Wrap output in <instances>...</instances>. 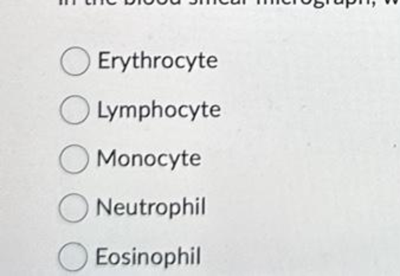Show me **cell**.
Segmentation results:
<instances>
[{
    "instance_id": "obj_28",
    "label": "cell",
    "mask_w": 400,
    "mask_h": 276,
    "mask_svg": "<svg viewBox=\"0 0 400 276\" xmlns=\"http://www.w3.org/2000/svg\"><path fill=\"white\" fill-rule=\"evenodd\" d=\"M130 261L128 254H123V265H130Z\"/></svg>"
},
{
    "instance_id": "obj_25",
    "label": "cell",
    "mask_w": 400,
    "mask_h": 276,
    "mask_svg": "<svg viewBox=\"0 0 400 276\" xmlns=\"http://www.w3.org/2000/svg\"><path fill=\"white\" fill-rule=\"evenodd\" d=\"M200 162V155L199 154H193L192 157H191V162H192L193 165H198Z\"/></svg>"
},
{
    "instance_id": "obj_13",
    "label": "cell",
    "mask_w": 400,
    "mask_h": 276,
    "mask_svg": "<svg viewBox=\"0 0 400 276\" xmlns=\"http://www.w3.org/2000/svg\"><path fill=\"white\" fill-rule=\"evenodd\" d=\"M155 162H157V158L154 157L153 154H148L145 157V164L147 166L155 165Z\"/></svg>"
},
{
    "instance_id": "obj_22",
    "label": "cell",
    "mask_w": 400,
    "mask_h": 276,
    "mask_svg": "<svg viewBox=\"0 0 400 276\" xmlns=\"http://www.w3.org/2000/svg\"><path fill=\"white\" fill-rule=\"evenodd\" d=\"M107 109H108V112H109L110 114L109 121L110 123H111V121L114 120L115 114H116V113H118V109H120V107L116 106L115 107L114 109L111 111V108H110L109 106H107Z\"/></svg>"
},
{
    "instance_id": "obj_9",
    "label": "cell",
    "mask_w": 400,
    "mask_h": 276,
    "mask_svg": "<svg viewBox=\"0 0 400 276\" xmlns=\"http://www.w3.org/2000/svg\"><path fill=\"white\" fill-rule=\"evenodd\" d=\"M169 160H171V154H161L157 162L161 166L169 165Z\"/></svg>"
},
{
    "instance_id": "obj_15",
    "label": "cell",
    "mask_w": 400,
    "mask_h": 276,
    "mask_svg": "<svg viewBox=\"0 0 400 276\" xmlns=\"http://www.w3.org/2000/svg\"><path fill=\"white\" fill-rule=\"evenodd\" d=\"M130 162V157H128V155H126V154H122L121 157L118 158V164H120V166H128Z\"/></svg>"
},
{
    "instance_id": "obj_21",
    "label": "cell",
    "mask_w": 400,
    "mask_h": 276,
    "mask_svg": "<svg viewBox=\"0 0 400 276\" xmlns=\"http://www.w3.org/2000/svg\"><path fill=\"white\" fill-rule=\"evenodd\" d=\"M108 260H109V263H111V265H118V262H120V256H118V254L113 253L110 255Z\"/></svg>"
},
{
    "instance_id": "obj_23",
    "label": "cell",
    "mask_w": 400,
    "mask_h": 276,
    "mask_svg": "<svg viewBox=\"0 0 400 276\" xmlns=\"http://www.w3.org/2000/svg\"><path fill=\"white\" fill-rule=\"evenodd\" d=\"M107 263V256H102L101 255V249L98 250V265H106Z\"/></svg>"
},
{
    "instance_id": "obj_1",
    "label": "cell",
    "mask_w": 400,
    "mask_h": 276,
    "mask_svg": "<svg viewBox=\"0 0 400 276\" xmlns=\"http://www.w3.org/2000/svg\"><path fill=\"white\" fill-rule=\"evenodd\" d=\"M154 206H155V203H149V204H147V203H145V201L142 199L141 203H140V213H141V215H144V216H145V215H151V213H152V208H153Z\"/></svg>"
},
{
    "instance_id": "obj_32",
    "label": "cell",
    "mask_w": 400,
    "mask_h": 276,
    "mask_svg": "<svg viewBox=\"0 0 400 276\" xmlns=\"http://www.w3.org/2000/svg\"><path fill=\"white\" fill-rule=\"evenodd\" d=\"M203 107H204V116L206 118L208 115V107L206 105H203Z\"/></svg>"
},
{
    "instance_id": "obj_5",
    "label": "cell",
    "mask_w": 400,
    "mask_h": 276,
    "mask_svg": "<svg viewBox=\"0 0 400 276\" xmlns=\"http://www.w3.org/2000/svg\"><path fill=\"white\" fill-rule=\"evenodd\" d=\"M169 209H171L169 210V211H171V213H169V218L172 220L174 215H178V213H180V204H179V203H172L171 206H169Z\"/></svg>"
},
{
    "instance_id": "obj_31",
    "label": "cell",
    "mask_w": 400,
    "mask_h": 276,
    "mask_svg": "<svg viewBox=\"0 0 400 276\" xmlns=\"http://www.w3.org/2000/svg\"><path fill=\"white\" fill-rule=\"evenodd\" d=\"M197 263L199 265L200 263V248L197 249Z\"/></svg>"
},
{
    "instance_id": "obj_17",
    "label": "cell",
    "mask_w": 400,
    "mask_h": 276,
    "mask_svg": "<svg viewBox=\"0 0 400 276\" xmlns=\"http://www.w3.org/2000/svg\"><path fill=\"white\" fill-rule=\"evenodd\" d=\"M194 213V210H193V206L191 203H187L186 201V198L184 199V213Z\"/></svg>"
},
{
    "instance_id": "obj_16",
    "label": "cell",
    "mask_w": 400,
    "mask_h": 276,
    "mask_svg": "<svg viewBox=\"0 0 400 276\" xmlns=\"http://www.w3.org/2000/svg\"><path fill=\"white\" fill-rule=\"evenodd\" d=\"M126 208L127 206H125V204H122V203H118V204H116V206H115V213H118V215H120V216H121V215H123V213H125V211H126Z\"/></svg>"
},
{
    "instance_id": "obj_3",
    "label": "cell",
    "mask_w": 400,
    "mask_h": 276,
    "mask_svg": "<svg viewBox=\"0 0 400 276\" xmlns=\"http://www.w3.org/2000/svg\"><path fill=\"white\" fill-rule=\"evenodd\" d=\"M115 153H116V150H114L113 151V152H111V155H110L109 158H106V157L103 155L102 151L98 150V166H101V164H102V160H105V162H106V164H108V162H110V159L114 157Z\"/></svg>"
},
{
    "instance_id": "obj_18",
    "label": "cell",
    "mask_w": 400,
    "mask_h": 276,
    "mask_svg": "<svg viewBox=\"0 0 400 276\" xmlns=\"http://www.w3.org/2000/svg\"><path fill=\"white\" fill-rule=\"evenodd\" d=\"M157 213H159V215H165V213H167V206H166L165 203L157 204Z\"/></svg>"
},
{
    "instance_id": "obj_26",
    "label": "cell",
    "mask_w": 400,
    "mask_h": 276,
    "mask_svg": "<svg viewBox=\"0 0 400 276\" xmlns=\"http://www.w3.org/2000/svg\"><path fill=\"white\" fill-rule=\"evenodd\" d=\"M137 107L130 106V118H137Z\"/></svg>"
},
{
    "instance_id": "obj_11",
    "label": "cell",
    "mask_w": 400,
    "mask_h": 276,
    "mask_svg": "<svg viewBox=\"0 0 400 276\" xmlns=\"http://www.w3.org/2000/svg\"><path fill=\"white\" fill-rule=\"evenodd\" d=\"M165 114L169 116V118H174V115L177 114V108L169 105V106L166 107Z\"/></svg>"
},
{
    "instance_id": "obj_10",
    "label": "cell",
    "mask_w": 400,
    "mask_h": 276,
    "mask_svg": "<svg viewBox=\"0 0 400 276\" xmlns=\"http://www.w3.org/2000/svg\"><path fill=\"white\" fill-rule=\"evenodd\" d=\"M137 203H128L127 204V213L130 215V216H133V215H137Z\"/></svg>"
},
{
    "instance_id": "obj_14",
    "label": "cell",
    "mask_w": 400,
    "mask_h": 276,
    "mask_svg": "<svg viewBox=\"0 0 400 276\" xmlns=\"http://www.w3.org/2000/svg\"><path fill=\"white\" fill-rule=\"evenodd\" d=\"M120 116L121 118H130V107H120Z\"/></svg>"
},
{
    "instance_id": "obj_34",
    "label": "cell",
    "mask_w": 400,
    "mask_h": 276,
    "mask_svg": "<svg viewBox=\"0 0 400 276\" xmlns=\"http://www.w3.org/2000/svg\"><path fill=\"white\" fill-rule=\"evenodd\" d=\"M133 265H137V253L133 252Z\"/></svg>"
},
{
    "instance_id": "obj_19",
    "label": "cell",
    "mask_w": 400,
    "mask_h": 276,
    "mask_svg": "<svg viewBox=\"0 0 400 276\" xmlns=\"http://www.w3.org/2000/svg\"><path fill=\"white\" fill-rule=\"evenodd\" d=\"M152 262H153V265H160L161 262H162V255L160 253L153 254Z\"/></svg>"
},
{
    "instance_id": "obj_6",
    "label": "cell",
    "mask_w": 400,
    "mask_h": 276,
    "mask_svg": "<svg viewBox=\"0 0 400 276\" xmlns=\"http://www.w3.org/2000/svg\"><path fill=\"white\" fill-rule=\"evenodd\" d=\"M144 162H145V159L142 158L141 154H134L133 158H132L133 166H142Z\"/></svg>"
},
{
    "instance_id": "obj_33",
    "label": "cell",
    "mask_w": 400,
    "mask_h": 276,
    "mask_svg": "<svg viewBox=\"0 0 400 276\" xmlns=\"http://www.w3.org/2000/svg\"><path fill=\"white\" fill-rule=\"evenodd\" d=\"M201 213H205V198H203V203H201Z\"/></svg>"
},
{
    "instance_id": "obj_27",
    "label": "cell",
    "mask_w": 400,
    "mask_h": 276,
    "mask_svg": "<svg viewBox=\"0 0 400 276\" xmlns=\"http://www.w3.org/2000/svg\"><path fill=\"white\" fill-rule=\"evenodd\" d=\"M220 106H213L211 108V114L213 116H217V115L220 114Z\"/></svg>"
},
{
    "instance_id": "obj_8",
    "label": "cell",
    "mask_w": 400,
    "mask_h": 276,
    "mask_svg": "<svg viewBox=\"0 0 400 276\" xmlns=\"http://www.w3.org/2000/svg\"><path fill=\"white\" fill-rule=\"evenodd\" d=\"M105 209L106 210L107 213H108V215H111V208H110V206H108V208H107L106 206H105V204H103V201H101V199H100V198H98V216H100V215H101V209Z\"/></svg>"
},
{
    "instance_id": "obj_12",
    "label": "cell",
    "mask_w": 400,
    "mask_h": 276,
    "mask_svg": "<svg viewBox=\"0 0 400 276\" xmlns=\"http://www.w3.org/2000/svg\"><path fill=\"white\" fill-rule=\"evenodd\" d=\"M145 262V265H148V255L147 253H141L137 257V265H142Z\"/></svg>"
},
{
    "instance_id": "obj_20",
    "label": "cell",
    "mask_w": 400,
    "mask_h": 276,
    "mask_svg": "<svg viewBox=\"0 0 400 276\" xmlns=\"http://www.w3.org/2000/svg\"><path fill=\"white\" fill-rule=\"evenodd\" d=\"M190 111H191L190 107L181 106L180 108H179V114H180L181 118H186V116L189 115Z\"/></svg>"
},
{
    "instance_id": "obj_24",
    "label": "cell",
    "mask_w": 400,
    "mask_h": 276,
    "mask_svg": "<svg viewBox=\"0 0 400 276\" xmlns=\"http://www.w3.org/2000/svg\"><path fill=\"white\" fill-rule=\"evenodd\" d=\"M98 118H108V115L105 114L103 113V102L102 101H100L98 102Z\"/></svg>"
},
{
    "instance_id": "obj_29",
    "label": "cell",
    "mask_w": 400,
    "mask_h": 276,
    "mask_svg": "<svg viewBox=\"0 0 400 276\" xmlns=\"http://www.w3.org/2000/svg\"><path fill=\"white\" fill-rule=\"evenodd\" d=\"M171 64H172V59H169V57L165 59V61H164V66H165V67H171Z\"/></svg>"
},
{
    "instance_id": "obj_2",
    "label": "cell",
    "mask_w": 400,
    "mask_h": 276,
    "mask_svg": "<svg viewBox=\"0 0 400 276\" xmlns=\"http://www.w3.org/2000/svg\"><path fill=\"white\" fill-rule=\"evenodd\" d=\"M162 115H164L162 107L157 106L155 101H153V103H152V116L153 118H162Z\"/></svg>"
},
{
    "instance_id": "obj_30",
    "label": "cell",
    "mask_w": 400,
    "mask_h": 276,
    "mask_svg": "<svg viewBox=\"0 0 400 276\" xmlns=\"http://www.w3.org/2000/svg\"><path fill=\"white\" fill-rule=\"evenodd\" d=\"M183 159H184V162H183L184 166H187V153L186 152H184V154H183Z\"/></svg>"
},
{
    "instance_id": "obj_7",
    "label": "cell",
    "mask_w": 400,
    "mask_h": 276,
    "mask_svg": "<svg viewBox=\"0 0 400 276\" xmlns=\"http://www.w3.org/2000/svg\"><path fill=\"white\" fill-rule=\"evenodd\" d=\"M176 262V255L173 253H167L165 256V269L169 268V265H173Z\"/></svg>"
},
{
    "instance_id": "obj_4",
    "label": "cell",
    "mask_w": 400,
    "mask_h": 276,
    "mask_svg": "<svg viewBox=\"0 0 400 276\" xmlns=\"http://www.w3.org/2000/svg\"><path fill=\"white\" fill-rule=\"evenodd\" d=\"M152 114V111L148 106H141L140 107V118H139V121H142L144 118H147L149 115Z\"/></svg>"
}]
</instances>
